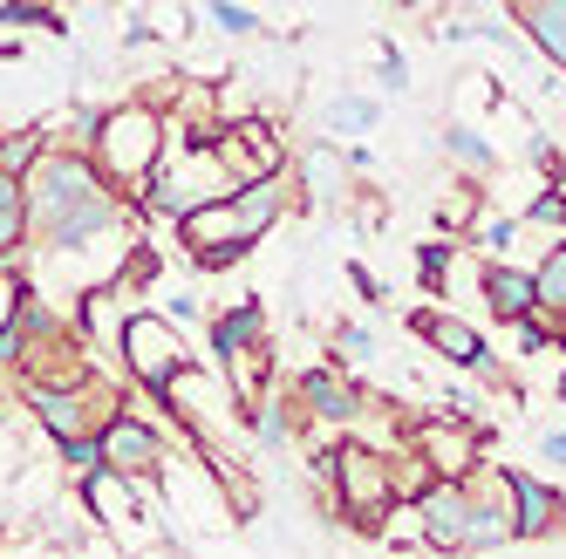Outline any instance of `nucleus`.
<instances>
[{
  "mask_svg": "<svg viewBox=\"0 0 566 559\" xmlns=\"http://www.w3.org/2000/svg\"><path fill=\"white\" fill-rule=\"evenodd\" d=\"M307 184H314L321 205H335V198H342V165H335V150H328V144H314V150H307Z\"/></svg>",
  "mask_w": 566,
  "mask_h": 559,
  "instance_id": "nucleus-12",
  "label": "nucleus"
},
{
  "mask_svg": "<svg viewBox=\"0 0 566 559\" xmlns=\"http://www.w3.org/2000/svg\"><path fill=\"white\" fill-rule=\"evenodd\" d=\"M34 410L49 416V430H55V436H75V430H83V416H75L69 395H49V389H42V395H34Z\"/></svg>",
  "mask_w": 566,
  "mask_h": 559,
  "instance_id": "nucleus-14",
  "label": "nucleus"
},
{
  "mask_svg": "<svg viewBox=\"0 0 566 559\" xmlns=\"http://www.w3.org/2000/svg\"><path fill=\"white\" fill-rule=\"evenodd\" d=\"M212 14H219V21H226L232 34H253V14H239V8H232V0H219V8H212Z\"/></svg>",
  "mask_w": 566,
  "mask_h": 559,
  "instance_id": "nucleus-21",
  "label": "nucleus"
},
{
  "mask_svg": "<svg viewBox=\"0 0 566 559\" xmlns=\"http://www.w3.org/2000/svg\"><path fill=\"white\" fill-rule=\"evenodd\" d=\"M253 328H260V314H253V307H239V314H232V321H226V328H219V348H226V355H232V348H239V341H247V335H253Z\"/></svg>",
  "mask_w": 566,
  "mask_h": 559,
  "instance_id": "nucleus-18",
  "label": "nucleus"
},
{
  "mask_svg": "<svg viewBox=\"0 0 566 559\" xmlns=\"http://www.w3.org/2000/svg\"><path fill=\"white\" fill-rule=\"evenodd\" d=\"M103 457H109V464H137V471H150V464H157V444H150V430H137V423H109Z\"/></svg>",
  "mask_w": 566,
  "mask_h": 559,
  "instance_id": "nucleus-9",
  "label": "nucleus"
},
{
  "mask_svg": "<svg viewBox=\"0 0 566 559\" xmlns=\"http://www.w3.org/2000/svg\"><path fill=\"white\" fill-rule=\"evenodd\" d=\"M533 34H539V49L566 68V0H539V8H533Z\"/></svg>",
  "mask_w": 566,
  "mask_h": 559,
  "instance_id": "nucleus-11",
  "label": "nucleus"
},
{
  "mask_svg": "<svg viewBox=\"0 0 566 559\" xmlns=\"http://www.w3.org/2000/svg\"><path fill=\"white\" fill-rule=\"evenodd\" d=\"M539 307H553V314H566V246L546 260V273H539Z\"/></svg>",
  "mask_w": 566,
  "mask_h": 559,
  "instance_id": "nucleus-13",
  "label": "nucleus"
},
{
  "mask_svg": "<svg viewBox=\"0 0 566 559\" xmlns=\"http://www.w3.org/2000/svg\"><path fill=\"white\" fill-rule=\"evenodd\" d=\"M307 403H314L321 416H348V395H342L328 376H307Z\"/></svg>",
  "mask_w": 566,
  "mask_h": 559,
  "instance_id": "nucleus-15",
  "label": "nucleus"
},
{
  "mask_svg": "<svg viewBox=\"0 0 566 559\" xmlns=\"http://www.w3.org/2000/svg\"><path fill=\"white\" fill-rule=\"evenodd\" d=\"M90 505L109 518V526H137V498H130L124 485H116L109 471H90Z\"/></svg>",
  "mask_w": 566,
  "mask_h": 559,
  "instance_id": "nucleus-10",
  "label": "nucleus"
},
{
  "mask_svg": "<svg viewBox=\"0 0 566 559\" xmlns=\"http://www.w3.org/2000/svg\"><path fill=\"white\" fill-rule=\"evenodd\" d=\"M423 335L451 355V362H464V369H484V341L464 328V321H443V314H423Z\"/></svg>",
  "mask_w": 566,
  "mask_h": 559,
  "instance_id": "nucleus-8",
  "label": "nucleus"
},
{
  "mask_svg": "<svg viewBox=\"0 0 566 559\" xmlns=\"http://www.w3.org/2000/svg\"><path fill=\"white\" fill-rule=\"evenodd\" d=\"M335 471H342V492H348L361 511H376V505L389 498V477H382V464H376V457L348 451V457H335Z\"/></svg>",
  "mask_w": 566,
  "mask_h": 559,
  "instance_id": "nucleus-6",
  "label": "nucleus"
},
{
  "mask_svg": "<svg viewBox=\"0 0 566 559\" xmlns=\"http://www.w3.org/2000/svg\"><path fill=\"white\" fill-rule=\"evenodd\" d=\"M559 389H566V382H559Z\"/></svg>",
  "mask_w": 566,
  "mask_h": 559,
  "instance_id": "nucleus-23",
  "label": "nucleus"
},
{
  "mask_svg": "<svg viewBox=\"0 0 566 559\" xmlns=\"http://www.w3.org/2000/svg\"><path fill=\"white\" fill-rule=\"evenodd\" d=\"M14 225H21V191H14V178H0V246L14 239Z\"/></svg>",
  "mask_w": 566,
  "mask_h": 559,
  "instance_id": "nucleus-17",
  "label": "nucleus"
},
{
  "mask_svg": "<svg viewBox=\"0 0 566 559\" xmlns=\"http://www.w3.org/2000/svg\"><path fill=\"white\" fill-rule=\"evenodd\" d=\"M130 355H137V376L144 382H171V369H178V341H171V328L165 321H130Z\"/></svg>",
  "mask_w": 566,
  "mask_h": 559,
  "instance_id": "nucleus-3",
  "label": "nucleus"
},
{
  "mask_svg": "<svg viewBox=\"0 0 566 559\" xmlns=\"http://www.w3.org/2000/svg\"><path fill=\"white\" fill-rule=\"evenodd\" d=\"M430 451H437L443 471H464V457H471V444H464V436H451V430H430Z\"/></svg>",
  "mask_w": 566,
  "mask_h": 559,
  "instance_id": "nucleus-16",
  "label": "nucleus"
},
{
  "mask_svg": "<svg viewBox=\"0 0 566 559\" xmlns=\"http://www.w3.org/2000/svg\"><path fill=\"white\" fill-rule=\"evenodd\" d=\"M512 498H518V532H553L559 526V498L539 485V477H525V471H512Z\"/></svg>",
  "mask_w": 566,
  "mask_h": 559,
  "instance_id": "nucleus-5",
  "label": "nucleus"
},
{
  "mask_svg": "<svg viewBox=\"0 0 566 559\" xmlns=\"http://www.w3.org/2000/svg\"><path fill=\"white\" fill-rule=\"evenodd\" d=\"M103 157L116 178H144L150 157H157V116L150 109H116L103 124Z\"/></svg>",
  "mask_w": 566,
  "mask_h": 559,
  "instance_id": "nucleus-2",
  "label": "nucleus"
},
{
  "mask_svg": "<svg viewBox=\"0 0 566 559\" xmlns=\"http://www.w3.org/2000/svg\"><path fill=\"white\" fill-rule=\"evenodd\" d=\"M369 116H376L369 103H335V124H342V130H361V124H369Z\"/></svg>",
  "mask_w": 566,
  "mask_h": 559,
  "instance_id": "nucleus-19",
  "label": "nucleus"
},
{
  "mask_svg": "<svg viewBox=\"0 0 566 559\" xmlns=\"http://www.w3.org/2000/svg\"><path fill=\"white\" fill-rule=\"evenodd\" d=\"M546 457H553V464H566V436H546Z\"/></svg>",
  "mask_w": 566,
  "mask_h": 559,
  "instance_id": "nucleus-22",
  "label": "nucleus"
},
{
  "mask_svg": "<svg viewBox=\"0 0 566 559\" xmlns=\"http://www.w3.org/2000/svg\"><path fill=\"white\" fill-rule=\"evenodd\" d=\"M533 219H546V225H559L566 219V191H546L539 205H533Z\"/></svg>",
  "mask_w": 566,
  "mask_h": 559,
  "instance_id": "nucleus-20",
  "label": "nucleus"
},
{
  "mask_svg": "<svg viewBox=\"0 0 566 559\" xmlns=\"http://www.w3.org/2000/svg\"><path fill=\"white\" fill-rule=\"evenodd\" d=\"M484 294H492V307L505 314V321H525V314L539 307V280H525V273H505V266H492V273H484Z\"/></svg>",
  "mask_w": 566,
  "mask_h": 559,
  "instance_id": "nucleus-7",
  "label": "nucleus"
},
{
  "mask_svg": "<svg viewBox=\"0 0 566 559\" xmlns=\"http://www.w3.org/2000/svg\"><path fill=\"white\" fill-rule=\"evenodd\" d=\"M273 212H280V191L273 184H253V191H239L232 205H191L185 212V232L198 239V260H232V246L226 239H239V246H247V239H260L266 225H273Z\"/></svg>",
  "mask_w": 566,
  "mask_h": 559,
  "instance_id": "nucleus-1",
  "label": "nucleus"
},
{
  "mask_svg": "<svg viewBox=\"0 0 566 559\" xmlns=\"http://www.w3.org/2000/svg\"><path fill=\"white\" fill-rule=\"evenodd\" d=\"M423 518H430V539H437V546H464V532H471V505H464L458 485L423 492Z\"/></svg>",
  "mask_w": 566,
  "mask_h": 559,
  "instance_id": "nucleus-4",
  "label": "nucleus"
}]
</instances>
